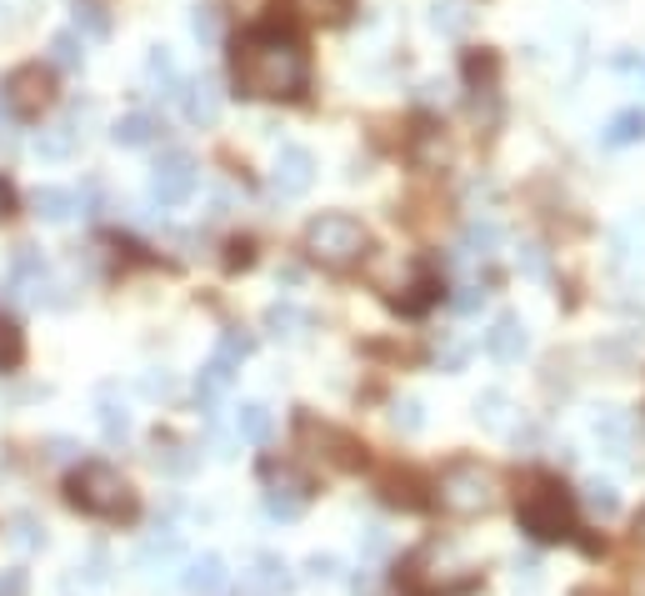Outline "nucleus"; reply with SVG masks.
<instances>
[{
  "instance_id": "2",
  "label": "nucleus",
  "mask_w": 645,
  "mask_h": 596,
  "mask_svg": "<svg viewBox=\"0 0 645 596\" xmlns=\"http://www.w3.org/2000/svg\"><path fill=\"white\" fill-rule=\"evenodd\" d=\"M66 496H71L85 516H101V522H130V516H136V491H130L126 477L106 461L75 466L71 481H66Z\"/></svg>"
},
{
  "instance_id": "43",
  "label": "nucleus",
  "mask_w": 645,
  "mask_h": 596,
  "mask_svg": "<svg viewBox=\"0 0 645 596\" xmlns=\"http://www.w3.org/2000/svg\"><path fill=\"white\" fill-rule=\"evenodd\" d=\"M421 421H425L421 417V401H400L396 406V426L400 431H421Z\"/></svg>"
},
{
  "instance_id": "15",
  "label": "nucleus",
  "mask_w": 645,
  "mask_h": 596,
  "mask_svg": "<svg viewBox=\"0 0 645 596\" xmlns=\"http://www.w3.org/2000/svg\"><path fill=\"white\" fill-rule=\"evenodd\" d=\"M246 582L256 596H291L295 592V572L285 566V557H275V551H260V557L250 561Z\"/></svg>"
},
{
  "instance_id": "28",
  "label": "nucleus",
  "mask_w": 645,
  "mask_h": 596,
  "mask_svg": "<svg viewBox=\"0 0 645 596\" xmlns=\"http://www.w3.org/2000/svg\"><path fill=\"white\" fill-rule=\"evenodd\" d=\"M75 136H81V131H75L71 120H60V126H46V131L36 136V151L46 155V161H71V155H75Z\"/></svg>"
},
{
  "instance_id": "6",
  "label": "nucleus",
  "mask_w": 645,
  "mask_h": 596,
  "mask_svg": "<svg viewBox=\"0 0 645 596\" xmlns=\"http://www.w3.org/2000/svg\"><path fill=\"white\" fill-rule=\"evenodd\" d=\"M400 582L411 586L415 596H450V592H466V586L476 582V572H470L466 561L456 557V547L431 541V547H421L411 561H406Z\"/></svg>"
},
{
  "instance_id": "17",
  "label": "nucleus",
  "mask_w": 645,
  "mask_h": 596,
  "mask_svg": "<svg viewBox=\"0 0 645 596\" xmlns=\"http://www.w3.org/2000/svg\"><path fill=\"white\" fill-rule=\"evenodd\" d=\"M46 281H50L46 256H40V250H31V246H21V250H15V261H11V287L21 291L25 301H40Z\"/></svg>"
},
{
  "instance_id": "36",
  "label": "nucleus",
  "mask_w": 645,
  "mask_h": 596,
  "mask_svg": "<svg viewBox=\"0 0 645 596\" xmlns=\"http://www.w3.org/2000/svg\"><path fill=\"white\" fill-rule=\"evenodd\" d=\"M186 452V446L176 442V436H155V466H165V471H190V466H196V456H180Z\"/></svg>"
},
{
  "instance_id": "31",
  "label": "nucleus",
  "mask_w": 645,
  "mask_h": 596,
  "mask_svg": "<svg viewBox=\"0 0 645 596\" xmlns=\"http://www.w3.org/2000/svg\"><path fill=\"white\" fill-rule=\"evenodd\" d=\"M50 66H60V71H81L85 40L75 36V31H56V36H50Z\"/></svg>"
},
{
  "instance_id": "47",
  "label": "nucleus",
  "mask_w": 645,
  "mask_h": 596,
  "mask_svg": "<svg viewBox=\"0 0 645 596\" xmlns=\"http://www.w3.org/2000/svg\"><path fill=\"white\" fill-rule=\"evenodd\" d=\"M621 71H641L645 75V56L641 60H621Z\"/></svg>"
},
{
  "instance_id": "45",
  "label": "nucleus",
  "mask_w": 645,
  "mask_h": 596,
  "mask_svg": "<svg viewBox=\"0 0 645 596\" xmlns=\"http://www.w3.org/2000/svg\"><path fill=\"white\" fill-rule=\"evenodd\" d=\"M0 596H25V572H0Z\"/></svg>"
},
{
  "instance_id": "34",
  "label": "nucleus",
  "mask_w": 645,
  "mask_h": 596,
  "mask_svg": "<svg viewBox=\"0 0 645 596\" xmlns=\"http://www.w3.org/2000/svg\"><path fill=\"white\" fill-rule=\"evenodd\" d=\"M25 361V336H21V326L11 322V316H0V376L5 371H15Z\"/></svg>"
},
{
  "instance_id": "9",
  "label": "nucleus",
  "mask_w": 645,
  "mask_h": 596,
  "mask_svg": "<svg viewBox=\"0 0 645 596\" xmlns=\"http://www.w3.org/2000/svg\"><path fill=\"white\" fill-rule=\"evenodd\" d=\"M310 506V477L291 466H266V516L270 522H295Z\"/></svg>"
},
{
  "instance_id": "41",
  "label": "nucleus",
  "mask_w": 645,
  "mask_h": 596,
  "mask_svg": "<svg viewBox=\"0 0 645 596\" xmlns=\"http://www.w3.org/2000/svg\"><path fill=\"white\" fill-rule=\"evenodd\" d=\"M145 396H161V401H165V396H171V392H176V376H171V371H145Z\"/></svg>"
},
{
  "instance_id": "3",
  "label": "nucleus",
  "mask_w": 645,
  "mask_h": 596,
  "mask_svg": "<svg viewBox=\"0 0 645 596\" xmlns=\"http://www.w3.org/2000/svg\"><path fill=\"white\" fill-rule=\"evenodd\" d=\"M301 241H305V256H310V261H320V266H330V271H351L365 250H371V231H365L355 215H345V211L310 215Z\"/></svg>"
},
{
  "instance_id": "14",
  "label": "nucleus",
  "mask_w": 645,
  "mask_h": 596,
  "mask_svg": "<svg viewBox=\"0 0 645 596\" xmlns=\"http://www.w3.org/2000/svg\"><path fill=\"white\" fill-rule=\"evenodd\" d=\"M260 326L270 331V341H305L310 336V311L295 306V301H270L266 316H260Z\"/></svg>"
},
{
  "instance_id": "39",
  "label": "nucleus",
  "mask_w": 645,
  "mask_h": 596,
  "mask_svg": "<svg viewBox=\"0 0 645 596\" xmlns=\"http://www.w3.org/2000/svg\"><path fill=\"white\" fill-rule=\"evenodd\" d=\"M305 576H310V582H336V576H341V561L330 557V551H316V557H305Z\"/></svg>"
},
{
  "instance_id": "16",
  "label": "nucleus",
  "mask_w": 645,
  "mask_h": 596,
  "mask_svg": "<svg viewBox=\"0 0 645 596\" xmlns=\"http://www.w3.org/2000/svg\"><path fill=\"white\" fill-rule=\"evenodd\" d=\"M180 586H186V596H221L225 586H231V572H225V561L215 557V551H206V557L186 561Z\"/></svg>"
},
{
  "instance_id": "7",
  "label": "nucleus",
  "mask_w": 645,
  "mask_h": 596,
  "mask_svg": "<svg viewBox=\"0 0 645 596\" xmlns=\"http://www.w3.org/2000/svg\"><path fill=\"white\" fill-rule=\"evenodd\" d=\"M200 186V161L190 151H161L151 166V196L161 206H186Z\"/></svg>"
},
{
  "instance_id": "37",
  "label": "nucleus",
  "mask_w": 645,
  "mask_h": 596,
  "mask_svg": "<svg viewBox=\"0 0 645 596\" xmlns=\"http://www.w3.org/2000/svg\"><path fill=\"white\" fill-rule=\"evenodd\" d=\"M180 557V537L176 531H165V537H151L141 547V566H165V561H176Z\"/></svg>"
},
{
  "instance_id": "30",
  "label": "nucleus",
  "mask_w": 645,
  "mask_h": 596,
  "mask_svg": "<svg viewBox=\"0 0 645 596\" xmlns=\"http://www.w3.org/2000/svg\"><path fill=\"white\" fill-rule=\"evenodd\" d=\"M580 506H586L590 516H600V522H610V516L621 512V491L596 477V481H586V487H580Z\"/></svg>"
},
{
  "instance_id": "20",
  "label": "nucleus",
  "mask_w": 645,
  "mask_h": 596,
  "mask_svg": "<svg viewBox=\"0 0 645 596\" xmlns=\"http://www.w3.org/2000/svg\"><path fill=\"white\" fill-rule=\"evenodd\" d=\"M31 211L40 221H50V226H66L81 211V191H71V186H40V191H31Z\"/></svg>"
},
{
  "instance_id": "24",
  "label": "nucleus",
  "mask_w": 645,
  "mask_h": 596,
  "mask_svg": "<svg viewBox=\"0 0 645 596\" xmlns=\"http://www.w3.org/2000/svg\"><path fill=\"white\" fill-rule=\"evenodd\" d=\"M495 250H501V226L485 221V215L466 221V231H460V256H466V261H491Z\"/></svg>"
},
{
  "instance_id": "1",
  "label": "nucleus",
  "mask_w": 645,
  "mask_h": 596,
  "mask_svg": "<svg viewBox=\"0 0 645 596\" xmlns=\"http://www.w3.org/2000/svg\"><path fill=\"white\" fill-rule=\"evenodd\" d=\"M310 85L305 46L281 25H250L235 46V91L250 101H295Z\"/></svg>"
},
{
  "instance_id": "23",
  "label": "nucleus",
  "mask_w": 645,
  "mask_h": 596,
  "mask_svg": "<svg viewBox=\"0 0 645 596\" xmlns=\"http://www.w3.org/2000/svg\"><path fill=\"white\" fill-rule=\"evenodd\" d=\"M235 371H241L235 361L211 357L206 366H200V376H196V401H200V406H215V401H221V396L235 386Z\"/></svg>"
},
{
  "instance_id": "44",
  "label": "nucleus",
  "mask_w": 645,
  "mask_h": 596,
  "mask_svg": "<svg viewBox=\"0 0 645 596\" xmlns=\"http://www.w3.org/2000/svg\"><path fill=\"white\" fill-rule=\"evenodd\" d=\"M520 266H526V276L546 281V250H540V246H520Z\"/></svg>"
},
{
  "instance_id": "27",
  "label": "nucleus",
  "mask_w": 645,
  "mask_h": 596,
  "mask_svg": "<svg viewBox=\"0 0 645 596\" xmlns=\"http://www.w3.org/2000/svg\"><path fill=\"white\" fill-rule=\"evenodd\" d=\"M75 36H91V40H106L110 36V11L101 5V0H75Z\"/></svg>"
},
{
  "instance_id": "42",
  "label": "nucleus",
  "mask_w": 645,
  "mask_h": 596,
  "mask_svg": "<svg viewBox=\"0 0 645 596\" xmlns=\"http://www.w3.org/2000/svg\"><path fill=\"white\" fill-rule=\"evenodd\" d=\"M40 541H46V531L31 516H15V547H40Z\"/></svg>"
},
{
  "instance_id": "25",
  "label": "nucleus",
  "mask_w": 645,
  "mask_h": 596,
  "mask_svg": "<svg viewBox=\"0 0 645 596\" xmlns=\"http://www.w3.org/2000/svg\"><path fill=\"white\" fill-rule=\"evenodd\" d=\"M235 436L250 446H266L270 436H275V417H270V406L260 401H241L235 406Z\"/></svg>"
},
{
  "instance_id": "22",
  "label": "nucleus",
  "mask_w": 645,
  "mask_h": 596,
  "mask_svg": "<svg viewBox=\"0 0 645 596\" xmlns=\"http://www.w3.org/2000/svg\"><path fill=\"white\" fill-rule=\"evenodd\" d=\"M145 85H151V91H161V96H180L186 75H180L171 46H151V56H145Z\"/></svg>"
},
{
  "instance_id": "38",
  "label": "nucleus",
  "mask_w": 645,
  "mask_h": 596,
  "mask_svg": "<svg viewBox=\"0 0 645 596\" xmlns=\"http://www.w3.org/2000/svg\"><path fill=\"white\" fill-rule=\"evenodd\" d=\"M250 351H256V341H250L246 331H221V341H215V357L235 361V366H241V361H246Z\"/></svg>"
},
{
  "instance_id": "35",
  "label": "nucleus",
  "mask_w": 645,
  "mask_h": 596,
  "mask_svg": "<svg viewBox=\"0 0 645 596\" xmlns=\"http://www.w3.org/2000/svg\"><path fill=\"white\" fill-rule=\"evenodd\" d=\"M95 411H101V431H106V442H126L130 436V411H126V401H110V396H101V406H95Z\"/></svg>"
},
{
  "instance_id": "13",
  "label": "nucleus",
  "mask_w": 645,
  "mask_h": 596,
  "mask_svg": "<svg viewBox=\"0 0 645 596\" xmlns=\"http://www.w3.org/2000/svg\"><path fill=\"white\" fill-rule=\"evenodd\" d=\"M180 110H186L190 126L211 131L221 120V85H215V75H196V81L180 85Z\"/></svg>"
},
{
  "instance_id": "32",
  "label": "nucleus",
  "mask_w": 645,
  "mask_h": 596,
  "mask_svg": "<svg viewBox=\"0 0 645 596\" xmlns=\"http://www.w3.org/2000/svg\"><path fill=\"white\" fill-rule=\"evenodd\" d=\"M431 25L441 31V36H460V31L470 25V5H466V0H435Z\"/></svg>"
},
{
  "instance_id": "40",
  "label": "nucleus",
  "mask_w": 645,
  "mask_h": 596,
  "mask_svg": "<svg viewBox=\"0 0 645 596\" xmlns=\"http://www.w3.org/2000/svg\"><path fill=\"white\" fill-rule=\"evenodd\" d=\"M450 306H456L460 316H476V311L485 306V291L476 287V281H470V287H456V296H450Z\"/></svg>"
},
{
  "instance_id": "11",
  "label": "nucleus",
  "mask_w": 645,
  "mask_h": 596,
  "mask_svg": "<svg viewBox=\"0 0 645 596\" xmlns=\"http://www.w3.org/2000/svg\"><path fill=\"white\" fill-rule=\"evenodd\" d=\"M590 431H596L600 452H606L610 461H631V452H635V417L625 411V406H600L596 417H590Z\"/></svg>"
},
{
  "instance_id": "29",
  "label": "nucleus",
  "mask_w": 645,
  "mask_h": 596,
  "mask_svg": "<svg viewBox=\"0 0 645 596\" xmlns=\"http://www.w3.org/2000/svg\"><path fill=\"white\" fill-rule=\"evenodd\" d=\"M295 15H305V21H320V25H341L345 15L355 11V0H285Z\"/></svg>"
},
{
  "instance_id": "10",
  "label": "nucleus",
  "mask_w": 645,
  "mask_h": 596,
  "mask_svg": "<svg viewBox=\"0 0 645 596\" xmlns=\"http://www.w3.org/2000/svg\"><path fill=\"white\" fill-rule=\"evenodd\" d=\"M310 186H316V155L305 151V145H281L275 166H270V191L281 196V201H301Z\"/></svg>"
},
{
  "instance_id": "18",
  "label": "nucleus",
  "mask_w": 645,
  "mask_h": 596,
  "mask_svg": "<svg viewBox=\"0 0 645 596\" xmlns=\"http://www.w3.org/2000/svg\"><path fill=\"white\" fill-rule=\"evenodd\" d=\"M610 256H615L621 266L645 261V211H631L625 221L610 226Z\"/></svg>"
},
{
  "instance_id": "5",
  "label": "nucleus",
  "mask_w": 645,
  "mask_h": 596,
  "mask_svg": "<svg viewBox=\"0 0 645 596\" xmlns=\"http://www.w3.org/2000/svg\"><path fill=\"white\" fill-rule=\"evenodd\" d=\"M516 516L536 541H571L575 537V512L571 496L555 487L551 477H530L516 501Z\"/></svg>"
},
{
  "instance_id": "19",
  "label": "nucleus",
  "mask_w": 645,
  "mask_h": 596,
  "mask_svg": "<svg viewBox=\"0 0 645 596\" xmlns=\"http://www.w3.org/2000/svg\"><path fill=\"white\" fill-rule=\"evenodd\" d=\"M645 141V106H625L606 120V131H600V145L606 151H631V145Z\"/></svg>"
},
{
  "instance_id": "33",
  "label": "nucleus",
  "mask_w": 645,
  "mask_h": 596,
  "mask_svg": "<svg viewBox=\"0 0 645 596\" xmlns=\"http://www.w3.org/2000/svg\"><path fill=\"white\" fill-rule=\"evenodd\" d=\"M190 36H196L200 46H221V36H225L221 5H196V15H190Z\"/></svg>"
},
{
  "instance_id": "46",
  "label": "nucleus",
  "mask_w": 645,
  "mask_h": 596,
  "mask_svg": "<svg viewBox=\"0 0 645 596\" xmlns=\"http://www.w3.org/2000/svg\"><path fill=\"white\" fill-rule=\"evenodd\" d=\"M351 592L355 596H371V592H376V576H371V566H361V572L351 576Z\"/></svg>"
},
{
  "instance_id": "8",
  "label": "nucleus",
  "mask_w": 645,
  "mask_h": 596,
  "mask_svg": "<svg viewBox=\"0 0 645 596\" xmlns=\"http://www.w3.org/2000/svg\"><path fill=\"white\" fill-rule=\"evenodd\" d=\"M0 101L11 106V116L21 120H36L40 110L56 101V85H50V71L46 66H15L11 75H5V85H0Z\"/></svg>"
},
{
  "instance_id": "12",
  "label": "nucleus",
  "mask_w": 645,
  "mask_h": 596,
  "mask_svg": "<svg viewBox=\"0 0 645 596\" xmlns=\"http://www.w3.org/2000/svg\"><path fill=\"white\" fill-rule=\"evenodd\" d=\"M530 351V331H526V322H520L516 311H501L491 322V331H485V357L491 361H501V366H516L520 357Z\"/></svg>"
},
{
  "instance_id": "4",
  "label": "nucleus",
  "mask_w": 645,
  "mask_h": 596,
  "mask_svg": "<svg viewBox=\"0 0 645 596\" xmlns=\"http://www.w3.org/2000/svg\"><path fill=\"white\" fill-rule=\"evenodd\" d=\"M435 501H441V512L470 522V516H485L501 501V481L481 461H450L441 471V481H435Z\"/></svg>"
},
{
  "instance_id": "21",
  "label": "nucleus",
  "mask_w": 645,
  "mask_h": 596,
  "mask_svg": "<svg viewBox=\"0 0 645 596\" xmlns=\"http://www.w3.org/2000/svg\"><path fill=\"white\" fill-rule=\"evenodd\" d=\"M161 131H165L161 116H151V110H126V116L110 126V141L126 145V151H141V145H151Z\"/></svg>"
},
{
  "instance_id": "26",
  "label": "nucleus",
  "mask_w": 645,
  "mask_h": 596,
  "mask_svg": "<svg viewBox=\"0 0 645 596\" xmlns=\"http://www.w3.org/2000/svg\"><path fill=\"white\" fill-rule=\"evenodd\" d=\"M511 417H516V406H511V396L505 392H481L476 396V421H481L485 431H511Z\"/></svg>"
}]
</instances>
